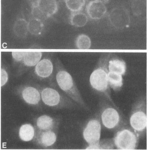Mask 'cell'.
Wrapping results in <instances>:
<instances>
[{
  "label": "cell",
  "instance_id": "6da1fadb",
  "mask_svg": "<svg viewBox=\"0 0 148 150\" xmlns=\"http://www.w3.org/2000/svg\"><path fill=\"white\" fill-rule=\"evenodd\" d=\"M99 114L101 124L104 128L116 132L128 125L123 114L114 103L103 97L99 102Z\"/></svg>",
  "mask_w": 148,
  "mask_h": 150
},
{
  "label": "cell",
  "instance_id": "7a4b0ae2",
  "mask_svg": "<svg viewBox=\"0 0 148 150\" xmlns=\"http://www.w3.org/2000/svg\"><path fill=\"white\" fill-rule=\"evenodd\" d=\"M130 127L140 137L146 131L147 110L146 99L140 98L134 103L130 114Z\"/></svg>",
  "mask_w": 148,
  "mask_h": 150
},
{
  "label": "cell",
  "instance_id": "3957f363",
  "mask_svg": "<svg viewBox=\"0 0 148 150\" xmlns=\"http://www.w3.org/2000/svg\"><path fill=\"white\" fill-rule=\"evenodd\" d=\"M108 70L105 66L94 70L90 77V83L93 90L101 97L105 98L114 103L111 97L110 88L108 82Z\"/></svg>",
  "mask_w": 148,
  "mask_h": 150
},
{
  "label": "cell",
  "instance_id": "277c9868",
  "mask_svg": "<svg viewBox=\"0 0 148 150\" xmlns=\"http://www.w3.org/2000/svg\"><path fill=\"white\" fill-rule=\"evenodd\" d=\"M139 138V136L127 125L115 132L113 144L118 150H135L138 147Z\"/></svg>",
  "mask_w": 148,
  "mask_h": 150
},
{
  "label": "cell",
  "instance_id": "5b68a950",
  "mask_svg": "<svg viewBox=\"0 0 148 150\" xmlns=\"http://www.w3.org/2000/svg\"><path fill=\"white\" fill-rule=\"evenodd\" d=\"M56 79L60 88L78 104L88 109L81 94L74 83L72 76L66 71H61L57 74Z\"/></svg>",
  "mask_w": 148,
  "mask_h": 150
},
{
  "label": "cell",
  "instance_id": "8992f818",
  "mask_svg": "<svg viewBox=\"0 0 148 150\" xmlns=\"http://www.w3.org/2000/svg\"><path fill=\"white\" fill-rule=\"evenodd\" d=\"M102 124L98 112L87 123L83 131V137L89 145L87 149H99Z\"/></svg>",
  "mask_w": 148,
  "mask_h": 150
},
{
  "label": "cell",
  "instance_id": "52a82bcc",
  "mask_svg": "<svg viewBox=\"0 0 148 150\" xmlns=\"http://www.w3.org/2000/svg\"><path fill=\"white\" fill-rule=\"evenodd\" d=\"M31 8L33 17L44 21L57 13L58 4L56 0H33Z\"/></svg>",
  "mask_w": 148,
  "mask_h": 150
},
{
  "label": "cell",
  "instance_id": "ba28073f",
  "mask_svg": "<svg viewBox=\"0 0 148 150\" xmlns=\"http://www.w3.org/2000/svg\"><path fill=\"white\" fill-rule=\"evenodd\" d=\"M107 10L104 4L95 1H90L86 6V11L88 16L94 20L102 18Z\"/></svg>",
  "mask_w": 148,
  "mask_h": 150
},
{
  "label": "cell",
  "instance_id": "9c48e42d",
  "mask_svg": "<svg viewBox=\"0 0 148 150\" xmlns=\"http://www.w3.org/2000/svg\"><path fill=\"white\" fill-rule=\"evenodd\" d=\"M43 102L49 106L57 105L60 100V96L58 93L54 89L46 88L41 92Z\"/></svg>",
  "mask_w": 148,
  "mask_h": 150
},
{
  "label": "cell",
  "instance_id": "30bf717a",
  "mask_svg": "<svg viewBox=\"0 0 148 150\" xmlns=\"http://www.w3.org/2000/svg\"><path fill=\"white\" fill-rule=\"evenodd\" d=\"M53 64L50 59H44L40 61L35 67V72L39 77L46 78L53 72Z\"/></svg>",
  "mask_w": 148,
  "mask_h": 150
},
{
  "label": "cell",
  "instance_id": "8fae6325",
  "mask_svg": "<svg viewBox=\"0 0 148 150\" xmlns=\"http://www.w3.org/2000/svg\"><path fill=\"white\" fill-rule=\"evenodd\" d=\"M22 96L26 103L36 105L40 100V94L38 90L32 87H28L22 91Z\"/></svg>",
  "mask_w": 148,
  "mask_h": 150
},
{
  "label": "cell",
  "instance_id": "7c38bea8",
  "mask_svg": "<svg viewBox=\"0 0 148 150\" xmlns=\"http://www.w3.org/2000/svg\"><path fill=\"white\" fill-rule=\"evenodd\" d=\"M13 32L16 37L23 39L27 36L28 32V22L23 18H18L15 21Z\"/></svg>",
  "mask_w": 148,
  "mask_h": 150
},
{
  "label": "cell",
  "instance_id": "4fadbf2b",
  "mask_svg": "<svg viewBox=\"0 0 148 150\" xmlns=\"http://www.w3.org/2000/svg\"><path fill=\"white\" fill-rule=\"evenodd\" d=\"M28 32L32 35H40L44 30L43 21L36 17H32L28 20Z\"/></svg>",
  "mask_w": 148,
  "mask_h": 150
},
{
  "label": "cell",
  "instance_id": "5bb4252c",
  "mask_svg": "<svg viewBox=\"0 0 148 150\" xmlns=\"http://www.w3.org/2000/svg\"><path fill=\"white\" fill-rule=\"evenodd\" d=\"M108 82L110 87L114 91H120L123 85L122 75L108 71Z\"/></svg>",
  "mask_w": 148,
  "mask_h": 150
},
{
  "label": "cell",
  "instance_id": "9a60e30c",
  "mask_svg": "<svg viewBox=\"0 0 148 150\" xmlns=\"http://www.w3.org/2000/svg\"><path fill=\"white\" fill-rule=\"evenodd\" d=\"M127 67L124 60L119 59H112L108 63V70L109 72H115L119 74L125 75Z\"/></svg>",
  "mask_w": 148,
  "mask_h": 150
},
{
  "label": "cell",
  "instance_id": "2e32d148",
  "mask_svg": "<svg viewBox=\"0 0 148 150\" xmlns=\"http://www.w3.org/2000/svg\"><path fill=\"white\" fill-rule=\"evenodd\" d=\"M42 56L41 52H26L23 62L26 66H34L40 61Z\"/></svg>",
  "mask_w": 148,
  "mask_h": 150
},
{
  "label": "cell",
  "instance_id": "e0dca14e",
  "mask_svg": "<svg viewBox=\"0 0 148 150\" xmlns=\"http://www.w3.org/2000/svg\"><path fill=\"white\" fill-rule=\"evenodd\" d=\"M88 20L86 15L80 11L72 12L70 17L71 24L76 27H81L85 26Z\"/></svg>",
  "mask_w": 148,
  "mask_h": 150
},
{
  "label": "cell",
  "instance_id": "ac0fdd59",
  "mask_svg": "<svg viewBox=\"0 0 148 150\" xmlns=\"http://www.w3.org/2000/svg\"><path fill=\"white\" fill-rule=\"evenodd\" d=\"M34 128L31 125L25 124L23 125L20 127L19 131V136L23 141H31L34 138Z\"/></svg>",
  "mask_w": 148,
  "mask_h": 150
},
{
  "label": "cell",
  "instance_id": "d6986e66",
  "mask_svg": "<svg viewBox=\"0 0 148 150\" xmlns=\"http://www.w3.org/2000/svg\"><path fill=\"white\" fill-rule=\"evenodd\" d=\"M53 124V119L46 115H42L37 120V125L42 130H48L51 129Z\"/></svg>",
  "mask_w": 148,
  "mask_h": 150
},
{
  "label": "cell",
  "instance_id": "ffe728a7",
  "mask_svg": "<svg viewBox=\"0 0 148 150\" xmlns=\"http://www.w3.org/2000/svg\"><path fill=\"white\" fill-rule=\"evenodd\" d=\"M75 43L79 50H89L91 46V40L88 35L81 34L76 38Z\"/></svg>",
  "mask_w": 148,
  "mask_h": 150
},
{
  "label": "cell",
  "instance_id": "44dd1931",
  "mask_svg": "<svg viewBox=\"0 0 148 150\" xmlns=\"http://www.w3.org/2000/svg\"><path fill=\"white\" fill-rule=\"evenodd\" d=\"M66 7L72 12L81 11L85 5V0H65Z\"/></svg>",
  "mask_w": 148,
  "mask_h": 150
},
{
  "label": "cell",
  "instance_id": "7402d4cb",
  "mask_svg": "<svg viewBox=\"0 0 148 150\" xmlns=\"http://www.w3.org/2000/svg\"><path fill=\"white\" fill-rule=\"evenodd\" d=\"M56 136L54 132L47 131L43 133L41 137V143L45 146H52L56 142Z\"/></svg>",
  "mask_w": 148,
  "mask_h": 150
},
{
  "label": "cell",
  "instance_id": "603a6c76",
  "mask_svg": "<svg viewBox=\"0 0 148 150\" xmlns=\"http://www.w3.org/2000/svg\"><path fill=\"white\" fill-rule=\"evenodd\" d=\"M26 52H14L11 54L13 58L17 62L23 60Z\"/></svg>",
  "mask_w": 148,
  "mask_h": 150
},
{
  "label": "cell",
  "instance_id": "cb8c5ba5",
  "mask_svg": "<svg viewBox=\"0 0 148 150\" xmlns=\"http://www.w3.org/2000/svg\"><path fill=\"white\" fill-rule=\"evenodd\" d=\"M8 79V76L6 71L3 69L1 70V86H3L6 83Z\"/></svg>",
  "mask_w": 148,
  "mask_h": 150
},
{
  "label": "cell",
  "instance_id": "d4e9b609",
  "mask_svg": "<svg viewBox=\"0 0 148 150\" xmlns=\"http://www.w3.org/2000/svg\"><path fill=\"white\" fill-rule=\"evenodd\" d=\"M94 1H98V2H102V3L104 4H105L107 3V2H108L109 0H94Z\"/></svg>",
  "mask_w": 148,
  "mask_h": 150
},
{
  "label": "cell",
  "instance_id": "484cf974",
  "mask_svg": "<svg viewBox=\"0 0 148 150\" xmlns=\"http://www.w3.org/2000/svg\"><path fill=\"white\" fill-rule=\"evenodd\" d=\"M58 1H63V0H58Z\"/></svg>",
  "mask_w": 148,
  "mask_h": 150
},
{
  "label": "cell",
  "instance_id": "4316f807",
  "mask_svg": "<svg viewBox=\"0 0 148 150\" xmlns=\"http://www.w3.org/2000/svg\"></svg>",
  "mask_w": 148,
  "mask_h": 150
}]
</instances>
